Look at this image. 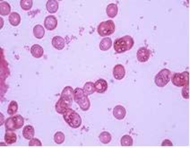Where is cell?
Here are the masks:
<instances>
[{"mask_svg": "<svg viewBox=\"0 0 190 148\" xmlns=\"http://www.w3.org/2000/svg\"><path fill=\"white\" fill-rule=\"evenodd\" d=\"M106 11L108 16L111 18H114L117 14V5L112 3L109 4L107 6Z\"/></svg>", "mask_w": 190, "mask_h": 148, "instance_id": "20", "label": "cell"}, {"mask_svg": "<svg viewBox=\"0 0 190 148\" xmlns=\"http://www.w3.org/2000/svg\"><path fill=\"white\" fill-rule=\"evenodd\" d=\"M126 109L122 105H117L113 109V115L117 120H121L123 119L126 116Z\"/></svg>", "mask_w": 190, "mask_h": 148, "instance_id": "12", "label": "cell"}, {"mask_svg": "<svg viewBox=\"0 0 190 148\" xmlns=\"http://www.w3.org/2000/svg\"><path fill=\"white\" fill-rule=\"evenodd\" d=\"M34 36L37 38L41 39L44 35L45 30L43 27L40 24L36 25L33 29Z\"/></svg>", "mask_w": 190, "mask_h": 148, "instance_id": "21", "label": "cell"}, {"mask_svg": "<svg viewBox=\"0 0 190 148\" xmlns=\"http://www.w3.org/2000/svg\"><path fill=\"white\" fill-rule=\"evenodd\" d=\"M47 10L51 13L56 12L59 7V3L56 0H48L46 4Z\"/></svg>", "mask_w": 190, "mask_h": 148, "instance_id": "17", "label": "cell"}, {"mask_svg": "<svg viewBox=\"0 0 190 148\" xmlns=\"http://www.w3.org/2000/svg\"><path fill=\"white\" fill-rule=\"evenodd\" d=\"M63 115L64 120L71 128H77L81 125L82 119L80 116L72 109H67Z\"/></svg>", "mask_w": 190, "mask_h": 148, "instance_id": "3", "label": "cell"}, {"mask_svg": "<svg viewBox=\"0 0 190 148\" xmlns=\"http://www.w3.org/2000/svg\"><path fill=\"white\" fill-rule=\"evenodd\" d=\"M99 138L100 141L103 144H107L109 143L111 140V134L107 131H103L99 134Z\"/></svg>", "mask_w": 190, "mask_h": 148, "instance_id": "25", "label": "cell"}, {"mask_svg": "<svg viewBox=\"0 0 190 148\" xmlns=\"http://www.w3.org/2000/svg\"><path fill=\"white\" fill-rule=\"evenodd\" d=\"M73 98L75 102L83 111H87L89 109L90 102L88 96L84 93L83 89L78 87L75 88L74 91Z\"/></svg>", "mask_w": 190, "mask_h": 148, "instance_id": "2", "label": "cell"}, {"mask_svg": "<svg viewBox=\"0 0 190 148\" xmlns=\"http://www.w3.org/2000/svg\"><path fill=\"white\" fill-rule=\"evenodd\" d=\"M113 74L115 79L120 80L123 79L125 75V70L124 66L119 64L115 65L113 68Z\"/></svg>", "mask_w": 190, "mask_h": 148, "instance_id": "11", "label": "cell"}, {"mask_svg": "<svg viewBox=\"0 0 190 148\" xmlns=\"http://www.w3.org/2000/svg\"><path fill=\"white\" fill-rule=\"evenodd\" d=\"M34 128L31 125L25 126L22 130L23 137L26 139L30 140L34 136Z\"/></svg>", "mask_w": 190, "mask_h": 148, "instance_id": "16", "label": "cell"}, {"mask_svg": "<svg viewBox=\"0 0 190 148\" xmlns=\"http://www.w3.org/2000/svg\"><path fill=\"white\" fill-rule=\"evenodd\" d=\"M83 90L87 96L92 94L95 91L94 83L90 81L87 82L83 86Z\"/></svg>", "mask_w": 190, "mask_h": 148, "instance_id": "24", "label": "cell"}, {"mask_svg": "<svg viewBox=\"0 0 190 148\" xmlns=\"http://www.w3.org/2000/svg\"><path fill=\"white\" fill-rule=\"evenodd\" d=\"M44 22V26L47 30H52L56 27L58 21L54 15H50L45 17Z\"/></svg>", "mask_w": 190, "mask_h": 148, "instance_id": "10", "label": "cell"}, {"mask_svg": "<svg viewBox=\"0 0 190 148\" xmlns=\"http://www.w3.org/2000/svg\"><path fill=\"white\" fill-rule=\"evenodd\" d=\"M189 72L187 71L181 73H176L171 77L173 85L177 87L184 86L189 84Z\"/></svg>", "mask_w": 190, "mask_h": 148, "instance_id": "7", "label": "cell"}, {"mask_svg": "<svg viewBox=\"0 0 190 148\" xmlns=\"http://www.w3.org/2000/svg\"><path fill=\"white\" fill-rule=\"evenodd\" d=\"M133 141L132 137L129 135H125L122 136L120 140L122 146H131L133 145Z\"/></svg>", "mask_w": 190, "mask_h": 148, "instance_id": "26", "label": "cell"}, {"mask_svg": "<svg viewBox=\"0 0 190 148\" xmlns=\"http://www.w3.org/2000/svg\"><path fill=\"white\" fill-rule=\"evenodd\" d=\"M16 134L12 131H6L4 136V140L7 144H11L16 142Z\"/></svg>", "mask_w": 190, "mask_h": 148, "instance_id": "22", "label": "cell"}, {"mask_svg": "<svg viewBox=\"0 0 190 148\" xmlns=\"http://www.w3.org/2000/svg\"><path fill=\"white\" fill-rule=\"evenodd\" d=\"M182 97L185 99H188L189 96V84L183 86L181 91Z\"/></svg>", "mask_w": 190, "mask_h": 148, "instance_id": "30", "label": "cell"}, {"mask_svg": "<svg viewBox=\"0 0 190 148\" xmlns=\"http://www.w3.org/2000/svg\"><path fill=\"white\" fill-rule=\"evenodd\" d=\"M18 109V105L17 103L15 101H12L9 105L7 111V113L10 115H13L17 112Z\"/></svg>", "mask_w": 190, "mask_h": 148, "instance_id": "27", "label": "cell"}, {"mask_svg": "<svg viewBox=\"0 0 190 148\" xmlns=\"http://www.w3.org/2000/svg\"><path fill=\"white\" fill-rule=\"evenodd\" d=\"M151 51L149 49L144 47H141L137 51V60L141 62H145L148 60Z\"/></svg>", "mask_w": 190, "mask_h": 148, "instance_id": "9", "label": "cell"}, {"mask_svg": "<svg viewBox=\"0 0 190 148\" xmlns=\"http://www.w3.org/2000/svg\"><path fill=\"white\" fill-rule=\"evenodd\" d=\"M112 44L111 39L109 37L103 38L101 40L99 44V48L101 50L106 51L109 49Z\"/></svg>", "mask_w": 190, "mask_h": 148, "instance_id": "19", "label": "cell"}, {"mask_svg": "<svg viewBox=\"0 0 190 148\" xmlns=\"http://www.w3.org/2000/svg\"><path fill=\"white\" fill-rule=\"evenodd\" d=\"M134 44L132 38L129 35H126L115 41L114 48L116 52L121 53L130 50Z\"/></svg>", "mask_w": 190, "mask_h": 148, "instance_id": "1", "label": "cell"}, {"mask_svg": "<svg viewBox=\"0 0 190 148\" xmlns=\"http://www.w3.org/2000/svg\"><path fill=\"white\" fill-rule=\"evenodd\" d=\"M11 11V6L7 2L4 1L0 3V14L5 16L9 14Z\"/></svg>", "mask_w": 190, "mask_h": 148, "instance_id": "23", "label": "cell"}, {"mask_svg": "<svg viewBox=\"0 0 190 148\" xmlns=\"http://www.w3.org/2000/svg\"><path fill=\"white\" fill-rule=\"evenodd\" d=\"M30 52L34 57L38 58L42 56L43 49L39 45L35 44L31 46L30 48Z\"/></svg>", "mask_w": 190, "mask_h": 148, "instance_id": "15", "label": "cell"}, {"mask_svg": "<svg viewBox=\"0 0 190 148\" xmlns=\"http://www.w3.org/2000/svg\"><path fill=\"white\" fill-rule=\"evenodd\" d=\"M52 44L53 46L58 50L62 49L65 45L64 39L60 36L56 35L54 36L52 40Z\"/></svg>", "mask_w": 190, "mask_h": 148, "instance_id": "14", "label": "cell"}, {"mask_svg": "<svg viewBox=\"0 0 190 148\" xmlns=\"http://www.w3.org/2000/svg\"><path fill=\"white\" fill-rule=\"evenodd\" d=\"M54 139L56 143L60 144L64 142L65 140V135L62 132H58L55 134Z\"/></svg>", "mask_w": 190, "mask_h": 148, "instance_id": "28", "label": "cell"}, {"mask_svg": "<svg viewBox=\"0 0 190 148\" xmlns=\"http://www.w3.org/2000/svg\"><path fill=\"white\" fill-rule=\"evenodd\" d=\"M9 20L13 26L18 25L21 21V17L19 14L16 12H12L9 16Z\"/></svg>", "mask_w": 190, "mask_h": 148, "instance_id": "18", "label": "cell"}, {"mask_svg": "<svg viewBox=\"0 0 190 148\" xmlns=\"http://www.w3.org/2000/svg\"><path fill=\"white\" fill-rule=\"evenodd\" d=\"M162 146H172L173 144L172 142L168 139H165L162 143Z\"/></svg>", "mask_w": 190, "mask_h": 148, "instance_id": "32", "label": "cell"}, {"mask_svg": "<svg viewBox=\"0 0 190 148\" xmlns=\"http://www.w3.org/2000/svg\"><path fill=\"white\" fill-rule=\"evenodd\" d=\"M171 76V72L169 69L166 68H163L155 76V83L158 87H164L170 81Z\"/></svg>", "mask_w": 190, "mask_h": 148, "instance_id": "5", "label": "cell"}, {"mask_svg": "<svg viewBox=\"0 0 190 148\" xmlns=\"http://www.w3.org/2000/svg\"><path fill=\"white\" fill-rule=\"evenodd\" d=\"M115 31V25L112 20L103 22L99 25L97 31L102 36H109L113 34Z\"/></svg>", "mask_w": 190, "mask_h": 148, "instance_id": "6", "label": "cell"}, {"mask_svg": "<svg viewBox=\"0 0 190 148\" xmlns=\"http://www.w3.org/2000/svg\"><path fill=\"white\" fill-rule=\"evenodd\" d=\"M73 101L67 98L61 96L55 105V109L58 113L63 114L71 106Z\"/></svg>", "mask_w": 190, "mask_h": 148, "instance_id": "8", "label": "cell"}, {"mask_svg": "<svg viewBox=\"0 0 190 148\" xmlns=\"http://www.w3.org/2000/svg\"><path fill=\"white\" fill-rule=\"evenodd\" d=\"M95 91L99 93H102L107 91L108 88L107 81L103 79L97 80L94 83Z\"/></svg>", "mask_w": 190, "mask_h": 148, "instance_id": "13", "label": "cell"}, {"mask_svg": "<svg viewBox=\"0 0 190 148\" xmlns=\"http://www.w3.org/2000/svg\"><path fill=\"white\" fill-rule=\"evenodd\" d=\"M24 123V118L19 114L8 117L5 122L6 131H13L20 129L22 127Z\"/></svg>", "mask_w": 190, "mask_h": 148, "instance_id": "4", "label": "cell"}, {"mask_svg": "<svg viewBox=\"0 0 190 148\" xmlns=\"http://www.w3.org/2000/svg\"><path fill=\"white\" fill-rule=\"evenodd\" d=\"M32 5V0H21L20 2L21 8L25 10H30L31 8Z\"/></svg>", "mask_w": 190, "mask_h": 148, "instance_id": "29", "label": "cell"}, {"mask_svg": "<svg viewBox=\"0 0 190 148\" xmlns=\"http://www.w3.org/2000/svg\"><path fill=\"white\" fill-rule=\"evenodd\" d=\"M42 143L40 141L36 138H33L30 139L29 142V146H42Z\"/></svg>", "mask_w": 190, "mask_h": 148, "instance_id": "31", "label": "cell"}]
</instances>
